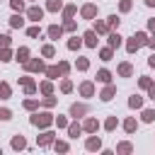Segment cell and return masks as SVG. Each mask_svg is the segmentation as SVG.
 <instances>
[{
    "label": "cell",
    "mask_w": 155,
    "mask_h": 155,
    "mask_svg": "<svg viewBox=\"0 0 155 155\" xmlns=\"http://www.w3.org/2000/svg\"><path fill=\"white\" fill-rule=\"evenodd\" d=\"M51 121H53V116H51L48 111H44V114H34V116H31V124H34V126H41V128H46Z\"/></svg>",
    "instance_id": "1"
},
{
    "label": "cell",
    "mask_w": 155,
    "mask_h": 155,
    "mask_svg": "<svg viewBox=\"0 0 155 155\" xmlns=\"http://www.w3.org/2000/svg\"><path fill=\"white\" fill-rule=\"evenodd\" d=\"M24 65H27V70H31V73H41V70H46V65H44V61H41V58H34V61H27Z\"/></svg>",
    "instance_id": "2"
},
{
    "label": "cell",
    "mask_w": 155,
    "mask_h": 155,
    "mask_svg": "<svg viewBox=\"0 0 155 155\" xmlns=\"http://www.w3.org/2000/svg\"><path fill=\"white\" fill-rule=\"evenodd\" d=\"M27 17H29L31 22H39V19L44 17V10H41L39 5H34V7H29V10H27Z\"/></svg>",
    "instance_id": "3"
},
{
    "label": "cell",
    "mask_w": 155,
    "mask_h": 155,
    "mask_svg": "<svg viewBox=\"0 0 155 155\" xmlns=\"http://www.w3.org/2000/svg\"><path fill=\"white\" fill-rule=\"evenodd\" d=\"M94 15H97V5H92V2H87V5L82 7V17H85V19H92Z\"/></svg>",
    "instance_id": "4"
},
{
    "label": "cell",
    "mask_w": 155,
    "mask_h": 155,
    "mask_svg": "<svg viewBox=\"0 0 155 155\" xmlns=\"http://www.w3.org/2000/svg\"><path fill=\"white\" fill-rule=\"evenodd\" d=\"M82 39H85V44H87V46H92V48L97 46V31H94V29L85 31V36H82Z\"/></svg>",
    "instance_id": "5"
},
{
    "label": "cell",
    "mask_w": 155,
    "mask_h": 155,
    "mask_svg": "<svg viewBox=\"0 0 155 155\" xmlns=\"http://www.w3.org/2000/svg\"><path fill=\"white\" fill-rule=\"evenodd\" d=\"M119 75H121V78H131V75H133L131 63H121V65H119Z\"/></svg>",
    "instance_id": "6"
},
{
    "label": "cell",
    "mask_w": 155,
    "mask_h": 155,
    "mask_svg": "<svg viewBox=\"0 0 155 155\" xmlns=\"http://www.w3.org/2000/svg\"><path fill=\"white\" fill-rule=\"evenodd\" d=\"M80 92H82V97H92L94 94V85L92 82H82L80 85Z\"/></svg>",
    "instance_id": "7"
},
{
    "label": "cell",
    "mask_w": 155,
    "mask_h": 155,
    "mask_svg": "<svg viewBox=\"0 0 155 155\" xmlns=\"http://www.w3.org/2000/svg\"><path fill=\"white\" fill-rule=\"evenodd\" d=\"M114 92H116V87H114V85H107V87L102 90V94H99V97H102L104 102H109V99L114 97Z\"/></svg>",
    "instance_id": "8"
},
{
    "label": "cell",
    "mask_w": 155,
    "mask_h": 155,
    "mask_svg": "<svg viewBox=\"0 0 155 155\" xmlns=\"http://www.w3.org/2000/svg\"><path fill=\"white\" fill-rule=\"evenodd\" d=\"M85 111H87V107H85V104H73V107H70V116H75V119H78V116H82Z\"/></svg>",
    "instance_id": "9"
},
{
    "label": "cell",
    "mask_w": 155,
    "mask_h": 155,
    "mask_svg": "<svg viewBox=\"0 0 155 155\" xmlns=\"http://www.w3.org/2000/svg\"><path fill=\"white\" fill-rule=\"evenodd\" d=\"M82 128H85V131H90V133H94V131L99 128V124H97V119H87V121L82 124Z\"/></svg>",
    "instance_id": "10"
},
{
    "label": "cell",
    "mask_w": 155,
    "mask_h": 155,
    "mask_svg": "<svg viewBox=\"0 0 155 155\" xmlns=\"http://www.w3.org/2000/svg\"><path fill=\"white\" fill-rule=\"evenodd\" d=\"M61 34H63V27H56V24L48 27V36L51 39H61Z\"/></svg>",
    "instance_id": "11"
},
{
    "label": "cell",
    "mask_w": 155,
    "mask_h": 155,
    "mask_svg": "<svg viewBox=\"0 0 155 155\" xmlns=\"http://www.w3.org/2000/svg\"><path fill=\"white\" fill-rule=\"evenodd\" d=\"M109 46H111V48H119V46H121V36H119L116 31L109 34Z\"/></svg>",
    "instance_id": "12"
},
{
    "label": "cell",
    "mask_w": 155,
    "mask_h": 155,
    "mask_svg": "<svg viewBox=\"0 0 155 155\" xmlns=\"http://www.w3.org/2000/svg\"><path fill=\"white\" fill-rule=\"evenodd\" d=\"M128 107H131V109H140V107H143V97H138V94H133V97L128 99Z\"/></svg>",
    "instance_id": "13"
},
{
    "label": "cell",
    "mask_w": 155,
    "mask_h": 155,
    "mask_svg": "<svg viewBox=\"0 0 155 155\" xmlns=\"http://www.w3.org/2000/svg\"><path fill=\"white\" fill-rule=\"evenodd\" d=\"M61 7H63L61 0H48V2H46V10H48V12H58Z\"/></svg>",
    "instance_id": "14"
},
{
    "label": "cell",
    "mask_w": 155,
    "mask_h": 155,
    "mask_svg": "<svg viewBox=\"0 0 155 155\" xmlns=\"http://www.w3.org/2000/svg\"><path fill=\"white\" fill-rule=\"evenodd\" d=\"M10 27H15V29H19V27H24V19H22L19 15H12V17H10Z\"/></svg>",
    "instance_id": "15"
},
{
    "label": "cell",
    "mask_w": 155,
    "mask_h": 155,
    "mask_svg": "<svg viewBox=\"0 0 155 155\" xmlns=\"http://www.w3.org/2000/svg\"><path fill=\"white\" fill-rule=\"evenodd\" d=\"M138 48H140V46H138V41H136V36H131V39H128V44H126V51H128V53H136Z\"/></svg>",
    "instance_id": "16"
},
{
    "label": "cell",
    "mask_w": 155,
    "mask_h": 155,
    "mask_svg": "<svg viewBox=\"0 0 155 155\" xmlns=\"http://www.w3.org/2000/svg\"><path fill=\"white\" fill-rule=\"evenodd\" d=\"M80 131H82V126H80V124H70V126H68L70 138H78V136H80Z\"/></svg>",
    "instance_id": "17"
},
{
    "label": "cell",
    "mask_w": 155,
    "mask_h": 155,
    "mask_svg": "<svg viewBox=\"0 0 155 155\" xmlns=\"http://www.w3.org/2000/svg\"><path fill=\"white\" fill-rule=\"evenodd\" d=\"M51 140H53V133H51V131H46V133L39 136V145H48Z\"/></svg>",
    "instance_id": "18"
},
{
    "label": "cell",
    "mask_w": 155,
    "mask_h": 155,
    "mask_svg": "<svg viewBox=\"0 0 155 155\" xmlns=\"http://www.w3.org/2000/svg\"><path fill=\"white\" fill-rule=\"evenodd\" d=\"M24 145H27V140H24L22 136H15V138H12V148H15V150H22Z\"/></svg>",
    "instance_id": "19"
},
{
    "label": "cell",
    "mask_w": 155,
    "mask_h": 155,
    "mask_svg": "<svg viewBox=\"0 0 155 155\" xmlns=\"http://www.w3.org/2000/svg\"><path fill=\"white\" fill-rule=\"evenodd\" d=\"M99 148H102L99 138H87V150H99Z\"/></svg>",
    "instance_id": "20"
},
{
    "label": "cell",
    "mask_w": 155,
    "mask_h": 155,
    "mask_svg": "<svg viewBox=\"0 0 155 155\" xmlns=\"http://www.w3.org/2000/svg\"><path fill=\"white\" fill-rule=\"evenodd\" d=\"M99 56H102V61H111L114 48H111V46H107V48H102V51H99Z\"/></svg>",
    "instance_id": "21"
},
{
    "label": "cell",
    "mask_w": 155,
    "mask_h": 155,
    "mask_svg": "<svg viewBox=\"0 0 155 155\" xmlns=\"http://www.w3.org/2000/svg\"><path fill=\"white\" fill-rule=\"evenodd\" d=\"M46 75H48L51 80H56V78L61 75V68H58V65H51V68H46Z\"/></svg>",
    "instance_id": "22"
},
{
    "label": "cell",
    "mask_w": 155,
    "mask_h": 155,
    "mask_svg": "<svg viewBox=\"0 0 155 155\" xmlns=\"http://www.w3.org/2000/svg\"><path fill=\"white\" fill-rule=\"evenodd\" d=\"M97 80H99V82H109V80H111V73H109V70H104V68H102V70H99V73H97Z\"/></svg>",
    "instance_id": "23"
},
{
    "label": "cell",
    "mask_w": 155,
    "mask_h": 155,
    "mask_svg": "<svg viewBox=\"0 0 155 155\" xmlns=\"http://www.w3.org/2000/svg\"><path fill=\"white\" fill-rule=\"evenodd\" d=\"M75 10H78L75 5H65V7H63V17H65V19H70V17L75 15Z\"/></svg>",
    "instance_id": "24"
},
{
    "label": "cell",
    "mask_w": 155,
    "mask_h": 155,
    "mask_svg": "<svg viewBox=\"0 0 155 155\" xmlns=\"http://www.w3.org/2000/svg\"><path fill=\"white\" fill-rule=\"evenodd\" d=\"M94 31H97V34H107V31H109V24H104V22H94Z\"/></svg>",
    "instance_id": "25"
},
{
    "label": "cell",
    "mask_w": 155,
    "mask_h": 155,
    "mask_svg": "<svg viewBox=\"0 0 155 155\" xmlns=\"http://www.w3.org/2000/svg\"><path fill=\"white\" fill-rule=\"evenodd\" d=\"M136 126H138V124H136V119H126V121H124V128H126L128 133H133V131H136Z\"/></svg>",
    "instance_id": "26"
},
{
    "label": "cell",
    "mask_w": 155,
    "mask_h": 155,
    "mask_svg": "<svg viewBox=\"0 0 155 155\" xmlns=\"http://www.w3.org/2000/svg\"><path fill=\"white\" fill-rule=\"evenodd\" d=\"M7 97H10V85L0 82V99H7Z\"/></svg>",
    "instance_id": "27"
},
{
    "label": "cell",
    "mask_w": 155,
    "mask_h": 155,
    "mask_svg": "<svg viewBox=\"0 0 155 155\" xmlns=\"http://www.w3.org/2000/svg\"><path fill=\"white\" fill-rule=\"evenodd\" d=\"M80 44H82V41H80L78 36H73V39L68 41V48H70V51H78V48H80Z\"/></svg>",
    "instance_id": "28"
},
{
    "label": "cell",
    "mask_w": 155,
    "mask_h": 155,
    "mask_svg": "<svg viewBox=\"0 0 155 155\" xmlns=\"http://www.w3.org/2000/svg\"><path fill=\"white\" fill-rule=\"evenodd\" d=\"M75 68H78V70H87V68H90V61H87V58H78Z\"/></svg>",
    "instance_id": "29"
},
{
    "label": "cell",
    "mask_w": 155,
    "mask_h": 155,
    "mask_svg": "<svg viewBox=\"0 0 155 155\" xmlns=\"http://www.w3.org/2000/svg\"><path fill=\"white\" fill-rule=\"evenodd\" d=\"M116 124H119V121H116V116H109V119H107V124H104V128H107V131H114V128H116Z\"/></svg>",
    "instance_id": "30"
},
{
    "label": "cell",
    "mask_w": 155,
    "mask_h": 155,
    "mask_svg": "<svg viewBox=\"0 0 155 155\" xmlns=\"http://www.w3.org/2000/svg\"><path fill=\"white\" fill-rule=\"evenodd\" d=\"M143 121H148V124L155 121V109H145V111H143Z\"/></svg>",
    "instance_id": "31"
},
{
    "label": "cell",
    "mask_w": 155,
    "mask_h": 155,
    "mask_svg": "<svg viewBox=\"0 0 155 155\" xmlns=\"http://www.w3.org/2000/svg\"><path fill=\"white\" fill-rule=\"evenodd\" d=\"M41 53H44L46 58H53V53H56V51H53V46H51V44H46V46L41 48Z\"/></svg>",
    "instance_id": "32"
},
{
    "label": "cell",
    "mask_w": 155,
    "mask_h": 155,
    "mask_svg": "<svg viewBox=\"0 0 155 155\" xmlns=\"http://www.w3.org/2000/svg\"><path fill=\"white\" fill-rule=\"evenodd\" d=\"M27 56H29V51H27V48H19V51H17V61H22V63H27V61H29Z\"/></svg>",
    "instance_id": "33"
},
{
    "label": "cell",
    "mask_w": 155,
    "mask_h": 155,
    "mask_svg": "<svg viewBox=\"0 0 155 155\" xmlns=\"http://www.w3.org/2000/svg\"><path fill=\"white\" fill-rule=\"evenodd\" d=\"M119 22H121V19H119V17H116V15H111V17H109V22H107V24H109V29H116V27H119Z\"/></svg>",
    "instance_id": "34"
},
{
    "label": "cell",
    "mask_w": 155,
    "mask_h": 155,
    "mask_svg": "<svg viewBox=\"0 0 155 155\" xmlns=\"http://www.w3.org/2000/svg\"><path fill=\"white\" fill-rule=\"evenodd\" d=\"M131 5H133L131 0H121V2H119V10H121V12H128V10H131Z\"/></svg>",
    "instance_id": "35"
},
{
    "label": "cell",
    "mask_w": 155,
    "mask_h": 155,
    "mask_svg": "<svg viewBox=\"0 0 155 155\" xmlns=\"http://www.w3.org/2000/svg\"><path fill=\"white\" fill-rule=\"evenodd\" d=\"M10 5H12V10H24V0H10Z\"/></svg>",
    "instance_id": "36"
},
{
    "label": "cell",
    "mask_w": 155,
    "mask_h": 155,
    "mask_svg": "<svg viewBox=\"0 0 155 155\" xmlns=\"http://www.w3.org/2000/svg\"><path fill=\"white\" fill-rule=\"evenodd\" d=\"M27 34H29L31 39H36V36L41 34V29H39V27H29V29H27Z\"/></svg>",
    "instance_id": "37"
},
{
    "label": "cell",
    "mask_w": 155,
    "mask_h": 155,
    "mask_svg": "<svg viewBox=\"0 0 155 155\" xmlns=\"http://www.w3.org/2000/svg\"><path fill=\"white\" fill-rule=\"evenodd\" d=\"M39 90H41L44 94H51V90H53V87H51V82L46 80V82H41V87H39Z\"/></svg>",
    "instance_id": "38"
},
{
    "label": "cell",
    "mask_w": 155,
    "mask_h": 155,
    "mask_svg": "<svg viewBox=\"0 0 155 155\" xmlns=\"http://www.w3.org/2000/svg\"><path fill=\"white\" fill-rule=\"evenodd\" d=\"M0 119H2V121H10V119H12V111H10V109H0Z\"/></svg>",
    "instance_id": "39"
},
{
    "label": "cell",
    "mask_w": 155,
    "mask_h": 155,
    "mask_svg": "<svg viewBox=\"0 0 155 155\" xmlns=\"http://www.w3.org/2000/svg\"><path fill=\"white\" fill-rule=\"evenodd\" d=\"M10 46V36L7 34H0V48H7Z\"/></svg>",
    "instance_id": "40"
},
{
    "label": "cell",
    "mask_w": 155,
    "mask_h": 155,
    "mask_svg": "<svg viewBox=\"0 0 155 155\" xmlns=\"http://www.w3.org/2000/svg\"><path fill=\"white\" fill-rule=\"evenodd\" d=\"M10 56H12V53H10V48H2V51H0V61H12Z\"/></svg>",
    "instance_id": "41"
},
{
    "label": "cell",
    "mask_w": 155,
    "mask_h": 155,
    "mask_svg": "<svg viewBox=\"0 0 155 155\" xmlns=\"http://www.w3.org/2000/svg\"><path fill=\"white\" fill-rule=\"evenodd\" d=\"M61 90H63V92H70V90H73V82H70V80H63V82H61Z\"/></svg>",
    "instance_id": "42"
},
{
    "label": "cell",
    "mask_w": 155,
    "mask_h": 155,
    "mask_svg": "<svg viewBox=\"0 0 155 155\" xmlns=\"http://www.w3.org/2000/svg\"><path fill=\"white\" fill-rule=\"evenodd\" d=\"M58 68H61V75H65V73L70 70V65H68L65 61H61V63H58Z\"/></svg>",
    "instance_id": "43"
},
{
    "label": "cell",
    "mask_w": 155,
    "mask_h": 155,
    "mask_svg": "<svg viewBox=\"0 0 155 155\" xmlns=\"http://www.w3.org/2000/svg\"><path fill=\"white\" fill-rule=\"evenodd\" d=\"M116 150H119V153H131V143H121Z\"/></svg>",
    "instance_id": "44"
},
{
    "label": "cell",
    "mask_w": 155,
    "mask_h": 155,
    "mask_svg": "<svg viewBox=\"0 0 155 155\" xmlns=\"http://www.w3.org/2000/svg\"><path fill=\"white\" fill-rule=\"evenodd\" d=\"M19 82H22V85H24V87H27V85H31V82H34V80H31V78H29V75H22V78H19Z\"/></svg>",
    "instance_id": "45"
},
{
    "label": "cell",
    "mask_w": 155,
    "mask_h": 155,
    "mask_svg": "<svg viewBox=\"0 0 155 155\" xmlns=\"http://www.w3.org/2000/svg\"><path fill=\"white\" fill-rule=\"evenodd\" d=\"M138 85H140V87H145V90H148V87H150V80H148V78H145V75H143V78H140V80H138Z\"/></svg>",
    "instance_id": "46"
},
{
    "label": "cell",
    "mask_w": 155,
    "mask_h": 155,
    "mask_svg": "<svg viewBox=\"0 0 155 155\" xmlns=\"http://www.w3.org/2000/svg\"><path fill=\"white\" fill-rule=\"evenodd\" d=\"M24 109H36V99H27L24 102Z\"/></svg>",
    "instance_id": "47"
},
{
    "label": "cell",
    "mask_w": 155,
    "mask_h": 155,
    "mask_svg": "<svg viewBox=\"0 0 155 155\" xmlns=\"http://www.w3.org/2000/svg\"><path fill=\"white\" fill-rule=\"evenodd\" d=\"M56 124H58V128H65V126H68V121H65L63 116H58V119H56Z\"/></svg>",
    "instance_id": "48"
},
{
    "label": "cell",
    "mask_w": 155,
    "mask_h": 155,
    "mask_svg": "<svg viewBox=\"0 0 155 155\" xmlns=\"http://www.w3.org/2000/svg\"><path fill=\"white\" fill-rule=\"evenodd\" d=\"M148 97L155 99V82H150V87H148Z\"/></svg>",
    "instance_id": "49"
},
{
    "label": "cell",
    "mask_w": 155,
    "mask_h": 155,
    "mask_svg": "<svg viewBox=\"0 0 155 155\" xmlns=\"http://www.w3.org/2000/svg\"><path fill=\"white\" fill-rule=\"evenodd\" d=\"M63 29H68V31H73V29H75V22H73V19H68V22H65V27H63Z\"/></svg>",
    "instance_id": "50"
},
{
    "label": "cell",
    "mask_w": 155,
    "mask_h": 155,
    "mask_svg": "<svg viewBox=\"0 0 155 155\" xmlns=\"http://www.w3.org/2000/svg\"><path fill=\"white\" fill-rule=\"evenodd\" d=\"M24 90H27V94H34V92H36V85H34V82H31V85H27V87H24Z\"/></svg>",
    "instance_id": "51"
},
{
    "label": "cell",
    "mask_w": 155,
    "mask_h": 155,
    "mask_svg": "<svg viewBox=\"0 0 155 155\" xmlns=\"http://www.w3.org/2000/svg\"><path fill=\"white\" fill-rule=\"evenodd\" d=\"M53 148H56V150H61V153H65V150H68V145H65V143H56Z\"/></svg>",
    "instance_id": "52"
},
{
    "label": "cell",
    "mask_w": 155,
    "mask_h": 155,
    "mask_svg": "<svg viewBox=\"0 0 155 155\" xmlns=\"http://www.w3.org/2000/svg\"><path fill=\"white\" fill-rule=\"evenodd\" d=\"M44 104H46V107H53V104H56V99H53V97H46V99H44Z\"/></svg>",
    "instance_id": "53"
},
{
    "label": "cell",
    "mask_w": 155,
    "mask_h": 155,
    "mask_svg": "<svg viewBox=\"0 0 155 155\" xmlns=\"http://www.w3.org/2000/svg\"><path fill=\"white\" fill-rule=\"evenodd\" d=\"M148 29H150V31H155V19H148Z\"/></svg>",
    "instance_id": "54"
},
{
    "label": "cell",
    "mask_w": 155,
    "mask_h": 155,
    "mask_svg": "<svg viewBox=\"0 0 155 155\" xmlns=\"http://www.w3.org/2000/svg\"><path fill=\"white\" fill-rule=\"evenodd\" d=\"M148 65H153V68H155V53H153V56L148 58Z\"/></svg>",
    "instance_id": "55"
},
{
    "label": "cell",
    "mask_w": 155,
    "mask_h": 155,
    "mask_svg": "<svg viewBox=\"0 0 155 155\" xmlns=\"http://www.w3.org/2000/svg\"><path fill=\"white\" fill-rule=\"evenodd\" d=\"M148 46H150V48H155V36H153V39H148Z\"/></svg>",
    "instance_id": "56"
},
{
    "label": "cell",
    "mask_w": 155,
    "mask_h": 155,
    "mask_svg": "<svg viewBox=\"0 0 155 155\" xmlns=\"http://www.w3.org/2000/svg\"><path fill=\"white\" fill-rule=\"evenodd\" d=\"M145 5L148 7H155V0H145Z\"/></svg>",
    "instance_id": "57"
}]
</instances>
